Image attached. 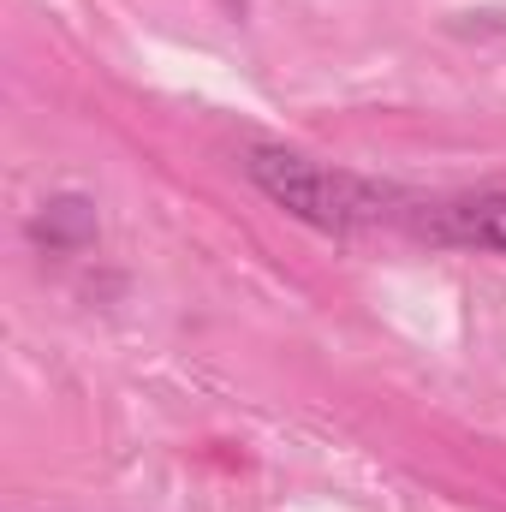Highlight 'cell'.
Instances as JSON below:
<instances>
[{"label": "cell", "mask_w": 506, "mask_h": 512, "mask_svg": "<svg viewBox=\"0 0 506 512\" xmlns=\"http://www.w3.org/2000/svg\"><path fill=\"white\" fill-rule=\"evenodd\" d=\"M417 239L453 245V251H501L506 256V191H465L435 203H405L399 215Z\"/></svg>", "instance_id": "7a4b0ae2"}, {"label": "cell", "mask_w": 506, "mask_h": 512, "mask_svg": "<svg viewBox=\"0 0 506 512\" xmlns=\"http://www.w3.org/2000/svg\"><path fill=\"white\" fill-rule=\"evenodd\" d=\"M245 173L251 185L286 209L292 221L316 227V233H358V227H376V221H399V197L352 173V167H328V161H310L298 149H280V143H256L245 149Z\"/></svg>", "instance_id": "6da1fadb"}, {"label": "cell", "mask_w": 506, "mask_h": 512, "mask_svg": "<svg viewBox=\"0 0 506 512\" xmlns=\"http://www.w3.org/2000/svg\"><path fill=\"white\" fill-rule=\"evenodd\" d=\"M30 239L54 256L84 251V245L96 239V209H90L84 197H48V203L30 215Z\"/></svg>", "instance_id": "3957f363"}]
</instances>
